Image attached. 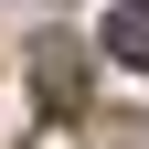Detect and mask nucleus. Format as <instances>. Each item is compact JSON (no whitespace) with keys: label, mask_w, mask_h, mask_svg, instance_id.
I'll return each mask as SVG.
<instances>
[{"label":"nucleus","mask_w":149,"mask_h":149,"mask_svg":"<svg viewBox=\"0 0 149 149\" xmlns=\"http://www.w3.org/2000/svg\"><path fill=\"white\" fill-rule=\"evenodd\" d=\"M32 74H43V107H74V96H85V53H74V43H43Z\"/></svg>","instance_id":"f257e3e1"},{"label":"nucleus","mask_w":149,"mask_h":149,"mask_svg":"<svg viewBox=\"0 0 149 149\" xmlns=\"http://www.w3.org/2000/svg\"><path fill=\"white\" fill-rule=\"evenodd\" d=\"M107 53H117V64H139V74H149V0H128L117 22H107Z\"/></svg>","instance_id":"f03ea898"}]
</instances>
